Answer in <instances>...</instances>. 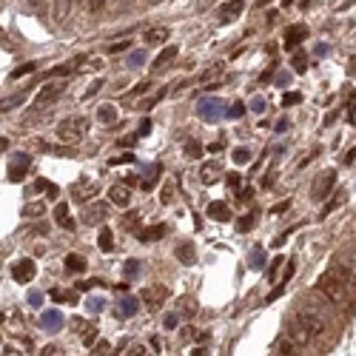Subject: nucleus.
I'll return each instance as SVG.
<instances>
[{"label":"nucleus","mask_w":356,"mask_h":356,"mask_svg":"<svg viewBox=\"0 0 356 356\" xmlns=\"http://www.w3.org/2000/svg\"><path fill=\"white\" fill-rule=\"evenodd\" d=\"M66 268H69L71 274H80V271H86V259L77 257V254H69L66 257Z\"/></svg>","instance_id":"nucleus-21"},{"label":"nucleus","mask_w":356,"mask_h":356,"mask_svg":"<svg viewBox=\"0 0 356 356\" xmlns=\"http://www.w3.org/2000/svg\"><path fill=\"white\" fill-rule=\"evenodd\" d=\"M57 137H60L63 142H77V140H83V134L89 131V120L86 117H80V114H74V117H66V120H60L57 123Z\"/></svg>","instance_id":"nucleus-3"},{"label":"nucleus","mask_w":356,"mask_h":356,"mask_svg":"<svg viewBox=\"0 0 356 356\" xmlns=\"http://www.w3.org/2000/svg\"><path fill=\"white\" fill-rule=\"evenodd\" d=\"M208 214H211L214 220H228V205L225 203H211L208 205Z\"/></svg>","instance_id":"nucleus-22"},{"label":"nucleus","mask_w":356,"mask_h":356,"mask_svg":"<svg viewBox=\"0 0 356 356\" xmlns=\"http://www.w3.org/2000/svg\"><path fill=\"white\" fill-rule=\"evenodd\" d=\"M97 245H100V251H103V254H108V251H114V234H111V228H100Z\"/></svg>","instance_id":"nucleus-17"},{"label":"nucleus","mask_w":356,"mask_h":356,"mask_svg":"<svg viewBox=\"0 0 356 356\" xmlns=\"http://www.w3.org/2000/svg\"><path fill=\"white\" fill-rule=\"evenodd\" d=\"M142 299H145V305H148L151 311H157V308L168 299V288H165V285H151V288L142 291Z\"/></svg>","instance_id":"nucleus-6"},{"label":"nucleus","mask_w":356,"mask_h":356,"mask_svg":"<svg viewBox=\"0 0 356 356\" xmlns=\"http://www.w3.org/2000/svg\"><path fill=\"white\" fill-rule=\"evenodd\" d=\"M120 162H134V154H123V157H114L111 165H120Z\"/></svg>","instance_id":"nucleus-39"},{"label":"nucleus","mask_w":356,"mask_h":356,"mask_svg":"<svg viewBox=\"0 0 356 356\" xmlns=\"http://www.w3.org/2000/svg\"><path fill=\"white\" fill-rule=\"evenodd\" d=\"M305 35H308V29L302 26V23H296V26H291L288 32H285V46L288 49H296V46L305 40Z\"/></svg>","instance_id":"nucleus-11"},{"label":"nucleus","mask_w":356,"mask_h":356,"mask_svg":"<svg viewBox=\"0 0 356 356\" xmlns=\"http://www.w3.org/2000/svg\"><path fill=\"white\" fill-rule=\"evenodd\" d=\"M223 74V66H211V69H205L203 74H200V83L203 86H214V80Z\"/></svg>","instance_id":"nucleus-20"},{"label":"nucleus","mask_w":356,"mask_h":356,"mask_svg":"<svg viewBox=\"0 0 356 356\" xmlns=\"http://www.w3.org/2000/svg\"><path fill=\"white\" fill-rule=\"evenodd\" d=\"M91 288H100L97 279H89V282H80V291H91Z\"/></svg>","instance_id":"nucleus-41"},{"label":"nucleus","mask_w":356,"mask_h":356,"mask_svg":"<svg viewBox=\"0 0 356 356\" xmlns=\"http://www.w3.org/2000/svg\"><path fill=\"white\" fill-rule=\"evenodd\" d=\"M333 186H336V171H322L311 186V200L313 203H322V200L333 191Z\"/></svg>","instance_id":"nucleus-5"},{"label":"nucleus","mask_w":356,"mask_h":356,"mask_svg":"<svg viewBox=\"0 0 356 356\" xmlns=\"http://www.w3.org/2000/svg\"><path fill=\"white\" fill-rule=\"evenodd\" d=\"M148 128H151V123H148V120H145V123L140 125V137H142V134H148Z\"/></svg>","instance_id":"nucleus-47"},{"label":"nucleus","mask_w":356,"mask_h":356,"mask_svg":"<svg viewBox=\"0 0 356 356\" xmlns=\"http://www.w3.org/2000/svg\"><path fill=\"white\" fill-rule=\"evenodd\" d=\"M330 271H333V274H336L339 279L347 285V291H356V271L350 265H333Z\"/></svg>","instance_id":"nucleus-12"},{"label":"nucleus","mask_w":356,"mask_h":356,"mask_svg":"<svg viewBox=\"0 0 356 356\" xmlns=\"http://www.w3.org/2000/svg\"><path fill=\"white\" fill-rule=\"evenodd\" d=\"M186 154H188V157H200V154H203V145L194 142V140H188L186 142Z\"/></svg>","instance_id":"nucleus-34"},{"label":"nucleus","mask_w":356,"mask_h":356,"mask_svg":"<svg viewBox=\"0 0 356 356\" xmlns=\"http://www.w3.org/2000/svg\"><path fill=\"white\" fill-rule=\"evenodd\" d=\"M291 103H299V94H285V97H282V106H291Z\"/></svg>","instance_id":"nucleus-42"},{"label":"nucleus","mask_w":356,"mask_h":356,"mask_svg":"<svg viewBox=\"0 0 356 356\" xmlns=\"http://www.w3.org/2000/svg\"><path fill=\"white\" fill-rule=\"evenodd\" d=\"M148 89H151V80H142V83H140V86H134V91H131V97H140L142 91H148Z\"/></svg>","instance_id":"nucleus-36"},{"label":"nucleus","mask_w":356,"mask_h":356,"mask_svg":"<svg viewBox=\"0 0 356 356\" xmlns=\"http://www.w3.org/2000/svg\"><path fill=\"white\" fill-rule=\"evenodd\" d=\"M26 165H29L26 154H20V157H18V165L12 162V168H9V180H12V183H20V180H23V168H26Z\"/></svg>","instance_id":"nucleus-18"},{"label":"nucleus","mask_w":356,"mask_h":356,"mask_svg":"<svg viewBox=\"0 0 356 356\" xmlns=\"http://www.w3.org/2000/svg\"><path fill=\"white\" fill-rule=\"evenodd\" d=\"M282 3H285V6H288V3H294V0H282Z\"/></svg>","instance_id":"nucleus-51"},{"label":"nucleus","mask_w":356,"mask_h":356,"mask_svg":"<svg viewBox=\"0 0 356 356\" xmlns=\"http://www.w3.org/2000/svg\"><path fill=\"white\" fill-rule=\"evenodd\" d=\"M162 203H171V186L162 188Z\"/></svg>","instance_id":"nucleus-44"},{"label":"nucleus","mask_w":356,"mask_h":356,"mask_svg":"<svg viewBox=\"0 0 356 356\" xmlns=\"http://www.w3.org/2000/svg\"><path fill=\"white\" fill-rule=\"evenodd\" d=\"M35 69H37L35 63H26V66H20V69H15V71H12V80H20V77H26V74H32Z\"/></svg>","instance_id":"nucleus-30"},{"label":"nucleus","mask_w":356,"mask_h":356,"mask_svg":"<svg viewBox=\"0 0 356 356\" xmlns=\"http://www.w3.org/2000/svg\"><path fill=\"white\" fill-rule=\"evenodd\" d=\"M217 171H220V168H217V165H208V168H205V183H214V180H217Z\"/></svg>","instance_id":"nucleus-38"},{"label":"nucleus","mask_w":356,"mask_h":356,"mask_svg":"<svg viewBox=\"0 0 356 356\" xmlns=\"http://www.w3.org/2000/svg\"><path fill=\"white\" fill-rule=\"evenodd\" d=\"M154 3H157V0H154Z\"/></svg>","instance_id":"nucleus-54"},{"label":"nucleus","mask_w":356,"mask_h":356,"mask_svg":"<svg viewBox=\"0 0 356 356\" xmlns=\"http://www.w3.org/2000/svg\"><path fill=\"white\" fill-rule=\"evenodd\" d=\"M108 350H111V347H108V342H97V345H94V353H91V356H108Z\"/></svg>","instance_id":"nucleus-37"},{"label":"nucleus","mask_w":356,"mask_h":356,"mask_svg":"<svg viewBox=\"0 0 356 356\" xmlns=\"http://www.w3.org/2000/svg\"><path fill=\"white\" fill-rule=\"evenodd\" d=\"M54 353V347H46V350H43V356H52Z\"/></svg>","instance_id":"nucleus-49"},{"label":"nucleus","mask_w":356,"mask_h":356,"mask_svg":"<svg viewBox=\"0 0 356 356\" xmlns=\"http://www.w3.org/2000/svg\"><path fill=\"white\" fill-rule=\"evenodd\" d=\"M316 291L328 299V305H345L347 302V294H350V291H347V285L342 282L333 271H325V274L319 276Z\"/></svg>","instance_id":"nucleus-2"},{"label":"nucleus","mask_w":356,"mask_h":356,"mask_svg":"<svg viewBox=\"0 0 356 356\" xmlns=\"http://www.w3.org/2000/svg\"><path fill=\"white\" fill-rule=\"evenodd\" d=\"M165 40H168V29L165 26H157V29L145 32V46H162Z\"/></svg>","instance_id":"nucleus-15"},{"label":"nucleus","mask_w":356,"mask_h":356,"mask_svg":"<svg viewBox=\"0 0 356 356\" xmlns=\"http://www.w3.org/2000/svg\"><path fill=\"white\" fill-rule=\"evenodd\" d=\"M35 191H43V194H49V197H57V186H52L49 180H37Z\"/></svg>","instance_id":"nucleus-27"},{"label":"nucleus","mask_w":356,"mask_h":356,"mask_svg":"<svg viewBox=\"0 0 356 356\" xmlns=\"http://www.w3.org/2000/svg\"><path fill=\"white\" fill-rule=\"evenodd\" d=\"M71 3H74V0H57V6H54V18L66 20V15H69V9H71Z\"/></svg>","instance_id":"nucleus-26"},{"label":"nucleus","mask_w":356,"mask_h":356,"mask_svg":"<svg viewBox=\"0 0 356 356\" xmlns=\"http://www.w3.org/2000/svg\"><path fill=\"white\" fill-rule=\"evenodd\" d=\"M23 97H26V91H20V94H15V97L0 100V111H9V108H15L18 103H23Z\"/></svg>","instance_id":"nucleus-25"},{"label":"nucleus","mask_w":356,"mask_h":356,"mask_svg":"<svg viewBox=\"0 0 356 356\" xmlns=\"http://www.w3.org/2000/svg\"><path fill=\"white\" fill-rule=\"evenodd\" d=\"M162 97H165V89H157V91L151 94V97L140 100V106H137V108H140V111H148V108H154V106H157V103H160Z\"/></svg>","instance_id":"nucleus-19"},{"label":"nucleus","mask_w":356,"mask_h":356,"mask_svg":"<svg viewBox=\"0 0 356 356\" xmlns=\"http://www.w3.org/2000/svg\"><path fill=\"white\" fill-rule=\"evenodd\" d=\"M134 313H137V299L128 296V299L120 302V316H134Z\"/></svg>","instance_id":"nucleus-24"},{"label":"nucleus","mask_w":356,"mask_h":356,"mask_svg":"<svg viewBox=\"0 0 356 356\" xmlns=\"http://www.w3.org/2000/svg\"><path fill=\"white\" fill-rule=\"evenodd\" d=\"M86 9H89V15H97L106 9V0H86Z\"/></svg>","instance_id":"nucleus-32"},{"label":"nucleus","mask_w":356,"mask_h":356,"mask_svg":"<svg viewBox=\"0 0 356 356\" xmlns=\"http://www.w3.org/2000/svg\"><path fill=\"white\" fill-rule=\"evenodd\" d=\"M353 262H356V248H353Z\"/></svg>","instance_id":"nucleus-52"},{"label":"nucleus","mask_w":356,"mask_h":356,"mask_svg":"<svg viewBox=\"0 0 356 356\" xmlns=\"http://www.w3.org/2000/svg\"><path fill=\"white\" fill-rule=\"evenodd\" d=\"M100 86H103V83H94V86H91V89L86 91V97H91V94H97V89H100Z\"/></svg>","instance_id":"nucleus-46"},{"label":"nucleus","mask_w":356,"mask_h":356,"mask_svg":"<svg viewBox=\"0 0 356 356\" xmlns=\"http://www.w3.org/2000/svg\"><path fill=\"white\" fill-rule=\"evenodd\" d=\"M174 257H177L183 265H194V259H197L194 245H191V242H180L177 248H174Z\"/></svg>","instance_id":"nucleus-14"},{"label":"nucleus","mask_w":356,"mask_h":356,"mask_svg":"<svg viewBox=\"0 0 356 356\" xmlns=\"http://www.w3.org/2000/svg\"><path fill=\"white\" fill-rule=\"evenodd\" d=\"M63 91H66V83H63V80L46 83L43 89L35 94V103H32V106H35V108H49L52 103H57V100H60Z\"/></svg>","instance_id":"nucleus-4"},{"label":"nucleus","mask_w":356,"mask_h":356,"mask_svg":"<svg viewBox=\"0 0 356 356\" xmlns=\"http://www.w3.org/2000/svg\"><path fill=\"white\" fill-rule=\"evenodd\" d=\"M54 217H57V223H60L66 231H74V220L69 217V205L66 203H60L57 208H54Z\"/></svg>","instance_id":"nucleus-16"},{"label":"nucleus","mask_w":356,"mask_h":356,"mask_svg":"<svg viewBox=\"0 0 356 356\" xmlns=\"http://www.w3.org/2000/svg\"><path fill=\"white\" fill-rule=\"evenodd\" d=\"M23 217H43V205L40 203H29L23 208Z\"/></svg>","instance_id":"nucleus-31"},{"label":"nucleus","mask_w":356,"mask_h":356,"mask_svg":"<svg viewBox=\"0 0 356 356\" xmlns=\"http://www.w3.org/2000/svg\"><path fill=\"white\" fill-rule=\"evenodd\" d=\"M191 356H205V347H197V350H194Z\"/></svg>","instance_id":"nucleus-48"},{"label":"nucleus","mask_w":356,"mask_h":356,"mask_svg":"<svg viewBox=\"0 0 356 356\" xmlns=\"http://www.w3.org/2000/svg\"><path fill=\"white\" fill-rule=\"evenodd\" d=\"M325 322H328V313L305 305V308L296 311V325H294V336L291 339H294L296 345H308L311 339H316L325 330Z\"/></svg>","instance_id":"nucleus-1"},{"label":"nucleus","mask_w":356,"mask_h":356,"mask_svg":"<svg viewBox=\"0 0 356 356\" xmlns=\"http://www.w3.org/2000/svg\"><path fill=\"white\" fill-rule=\"evenodd\" d=\"M171 60H177V46H165V49L160 52V57L151 63V71H162Z\"/></svg>","instance_id":"nucleus-13"},{"label":"nucleus","mask_w":356,"mask_h":356,"mask_svg":"<svg viewBox=\"0 0 356 356\" xmlns=\"http://www.w3.org/2000/svg\"><path fill=\"white\" fill-rule=\"evenodd\" d=\"M106 217H108L106 203H94V205H89V208L83 211V223H86V225H100Z\"/></svg>","instance_id":"nucleus-8"},{"label":"nucleus","mask_w":356,"mask_h":356,"mask_svg":"<svg viewBox=\"0 0 356 356\" xmlns=\"http://www.w3.org/2000/svg\"><path fill=\"white\" fill-rule=\"evenodd\" d=\"M35 271H37V265L32 262V259H20L18 265L12 268V276H15L18 282H29V279L35 276Z\"/></svg>","instance_id":"nucleus-10"},{"label":"nucleus","mask_w":356,"mask_h":356,"mask_svg":"<svg viewBox=\"0 0 356 356\" xmlns=\"http://www.w3.org/2000/svg\"><path fill=\"white\" fill-rule=\"evenodd\" d=\"M94 339H97V330L91 328V325H86V330H83V345H94Z\"/></svg>","instance_id":"nucleus-35"},{"label":"nucleus","mask_w":356,"mask_h":356,"mask_svg":"<svg viewBox=\"0 0 356 356\" xmlns=\"http://www.w3.org/2000/svg\"><path fill=\"white\" fill-rule=\"evenodd\" d=\"M162 234H165V228H162V225H157V228H151V231H140V240L148 242V240H157V237H162Z\"/></svg>","instance_id":"nucleus-29"},{"label":"nucleus","mask_w":356,"mask_h":356,"mask_svg":"<svg viewBox=\"0 0 356 356\" xmlns=\"http://www.w3.org/2000/svg\"><path fill=\"white\" fill-rule=\"evenodd\" d=\"M234 160H237V162H251V148H245V145H240V148L234 151Z\"/></svg>","instance_id":"nucleus-33"},{"label":"nucleus","mask_w":356,"mask_h":356,"mask_svg":"<svg viewBox=\"0 0 356 356\" xmlns=\"http://www.w3.org/2000/svg\"><path fill=\"white\" fill-rule=\"evenodd\" d=\"M108 200L114 205H120V208H128V203H131V188L123 186V183H120V186H111L108 188Z\"/></svg>","instance_id":"nucleus-9"},{"label":"nucleus","mask_w":356,"mask_h":356,"mask_svg":"<svg viewBox=\"0 0 356 356\" xmlns=\"http://www.w3.org/2000/svg\"><path fill=\"white\" fill-rule=\"evenodd\" d=\"M294 69H296V71H305V57H302V54H296V60H294Z\"/></svg>","instance_id":"nucleus-43"},{"label":"nucleus","mask_w":356,"mask_h":356,"mask_svg":"<svg viewBox=\"0 0 356 356\" xmlns=\"http://www.w3.org/2000/svg\"><path fill=\"white\" fill-rule=\"evenodd\" d=\"M123 49H128V40H123V43H114V46H108V54H114V52H123Z\"/></svg>","instance_id":"nucleus-40"},{"label":"nucleus","mask_w":356,"mask_h":356,"mask_svg":"<svg viewBox=\"0 0 356 356\" xmlns=\"http://www.w3.org/2000/svg\"><path fill=\"white\" fill-rule=\"evenodd\" d=\"M131 356H148V350H145V347H134Z\"/></svg>","instance_id":"nucleus-45"},{"label":"nucleus","mask_w":356,"mask_h":356,"mask_svg":"<svg viewBox=\"0 0 356 356\" xmlns=\"http://www.w3.org/2000/svg\"><path fill=\"white\" fill-rule=\"evenodd\" d=\"M32 3H40V0H32Z\"/></svg>","instance_id":"nucleus-53"},{"label":"nucleus","mask_w":356,"mask_h":356,"mask_svg":"<svg viewBox=\"0 0 356 356\" xmlns=\"http://www.w3.org/2000/svg\"><path fill=\"white\" fill-rule=\"evenodd\" d=\"M276 356H299V353H296V342H294V339H282Z\"/></svg>","instance_id":"nucleus-23"},{"label":"nucleus","mask_w":356,"mask_h":356,"mask_svg":"<svg viewBox=\"0 0 356 356\" xmlns=\"http://www.w3.org/2000/svg\"><path fill=\"white\" fill-rule=\"evenodd\" d=\"M242 9H245V0H225L217 9V18H220V23H231L237 15H242Z\"/></svg>","instance_id":"nucleus-7"},{"label":"nucleus","mask_w":356,"mask_h":356,"mask_svg":"<svg viewBox=\"0 0 356 356\" xmlns=\"http://www.w3.org/2000/svg\"><path fill=\"white\" fill-rule=\"evenodd\" d=\"M3 148H6V140H3V137H0V151H3Z\"/></svg>","instance_id":"nucleus-50"},{"label":"nucleus","mask_w":356,"mask_h":356,"mask_svg":"<svg viewBox=\"0 0 356 356\" xmlns=\"http://www.w3.org/2000/svg\"><path fill=\"white\" fill-rule=\"evenodd\" d=\"M100 120H103V123H114L117 120L114 106H100Z\"/></svg>","instance_id":"nucleus-28"}]
</instances>
